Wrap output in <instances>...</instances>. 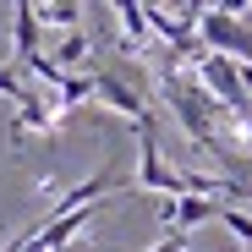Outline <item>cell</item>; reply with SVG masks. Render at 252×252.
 <instances>
[{"instance_id":"obj_1","label":"cell","mask_w":252,"mask_h":252,"mask_svg":"<svg viewBox=\"0 0 252 252\" xmlns=\"http://www.w3.org/2000/svg\"><path fill=\"white\" fill-rule=\"evenodd\" d=\"M241 11L247 6H208L203 11V50L225 55L236 66H252V22Z\"/></svg>"},{"instance_id":"obj_2","label":"cell","mask_w":252,"mask_h":252,"mask_svg":"<svg viewBox=\"0 0 252 252\" xmlns=\"http://www.w3.org/2000/svg\"><path fill=\"white\" fill-rule=\"evenodd\" d=\"M94 77V99L99 104H110L115 115H126V121H137V132H148V126H154V99L137 88V82H126V71L121 66H99V71H88Z\"/></svg>"},{"instance_id":"obj_3","label":"cell","mask_w":252,"mask_h":252,"mask_svg":"<svg viewBox=\"0 0 252 252\" xmlns=\"http://www.w3.org/2000/svg\"><path fill=\"white\" fill-rule=\"evenodd\" d=\"M192 77H197V82H203V88L214 94L236 121L252 115V94H247V82H241V66H236V61H225V55H203V61L192 66Z\"/></svg>"},{"instance_id":"obj_4","label":"cell","mask_w":252,"mask_h":252,"mask_svg":"<svg viewBox=\"0 0 252 252\" xmlns=\"http://www.w3.org/2000/svg\"><path fill=\"white\" fill-rule=\"evenodd\" d=\"M137 192H164V197H187V181H181V170H170L164 164V154H159V132L148 126V132H137Z\"/></svg>"},{"instance_id":"obj_5","label":"cell","mask_w":252,"mask_h":252,"mask_svg":"<svg viewBox=\"0 0 252 252\" xmlns=\"http://www.w3.org/2000/svg\"><path fill=\"white\" fill-rule=\"evenodd\" d=\"M110 187H115V159H110V164H99V170H94L88 181H77L71 192H61V197L50 203V220H66V214H82V208H99V197H104ZM110 197H115V192H110Z\"/></svg>"},{"instance_id":"obj_6","label":"cell","mask_w":252,"mask_h":252,"mask_svg":"<svg viewBox=\"0 0 252 252\" xmlns=\"http://www.w3.org/2000/svg\"><path fill=\"white\" fill-rule=\"evenodd\" d=\"M38 38H44V17H38V6H33V0H17V6H11V61H17V66L38 61Z\"/></svg>"},{"instance_id":"obj_7","label":"cell","mask_w":252,"mask_h":252,"mask_svg":"<svg viewBox=\"0 0 252 252\" xmlns=\"http://www.w3.org/2000/svg\"><path fill=\"white\" fill-rule=\"evenodd\" d=\"M220 208H225V203L187 192V197H176V203H170V214H164V230H181V236H192L197 225H220Z\"/></svg>"},{"instance_id":"obj_8","label":"cell","mask_w":252,"mask_h":252,"mask_svg":"<svg viewBox=\"0 0 252 252\" xmlns=\"http://www.w3.org/2000/svg\"><path fill=\"white\" fill-rule=\"evenodd\" d=\"M115 22H121V38H126V50H143L148 44V33H154V17L148 6H137V0H115Z\"/></svg>"},{"instance_id":"obj_9","label":"cell","mask_w":252,"mask_h":252,"mask_svg":"<svg viewBox=\"0 0 252 252\" xmlns=\"http://www.w3.org/2000/svg\"><path fill=\"white\" fill-rule=\"evenodd\" d=\"M82 61H88V33L77 28V33H66V38H61V50H55V66L77 77V66H82Z\"/></svg>"},{"instance_id":"obj_10","label":"cell","mask_w":252,"mask_h":252,"mask_svg":"<svg viewBox=\"0 0 252 252\" xmlns=\"http://www.w3.org/2000/svg\"><path fill=\"white\" fill-rule=\"evenodd\" d=\"M38 17H44V28H66V33H77V22L88 17V11L71 6V0H55V6H38Z\"/></svg>"},{"instance_id":"obj_11","label":"cell","mask_w":252,"mask_h":252,"mask_svg":"<svg viewBox=\"0 0 252 252\" xmlns=\"http://www.w3.org/2000/svg\"><path fill=\"white\" fill-rule=\"evenodd\" d=\"M220 225H225L230 236H241V247L252 252V214H241L236 203H225V208H220Z\"/></svg>"},{"instance_id":"obj_12","label":"cell","mask_w":252,"mask_h":252,"mask_svg":"<svg viewBox=\"0 0 252 252\" xmlns=\"http://www.w3.org/2000/svg\"><path fill=\"white\" fill-rule=\"evenodd\" d=\"M0 94H6V99H11V104H17V110H22V104H28V99H33V94H28V88H22V77H17V66H0Z\"/></svg>"},{"instance_id":"obj_13","label":"cell","mask_w":252,"mask_h":252,"mask_svg":"<svg viewBox=\"0 0 252 252\" xmlns=\"http://www.w3.org/2000/svg\"><path fill=\"white\" fill-rule=\"evenodd\" d=\"M187 241H192V236H181V230H164V236H159L148 252H187Z\"/></svg>"},{"instance_id":"obj_14","label":"cell","mask_w":252,"mask_h":252,"mask_svg":"<svg viewBox=\"0 0 252 252\" xmlns=\"http://www.w3.org/2000/svg\"><path fill=\"white\" fill-rule=\"evenodd\" d=\"M241 203H252V187H247V192H241Z\"/></svg>"}]
</instances>
